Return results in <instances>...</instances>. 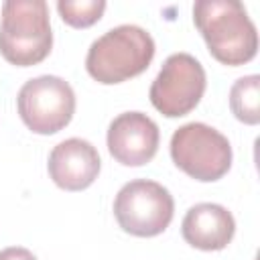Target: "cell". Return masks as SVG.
<instances>
[{
    "instance_id": "obj_10",
    "label": "cell",
    "mask_w": 260,
    "mask_h": 260,
    "mask_svg": "<svg viewBox=\"0 0 260 260\" xmlns=\"http://www.w3.org/2000/svg\"><path fill=\"white\" fill-rule=\"evenodd\" d=\"M181 234L189 246L203 252H217L232 242L236 219L219 203H197L185 213Z\"/></svg>"
},
{
    "instance_id": "obj_6",
    "label": "cell",
    "mask_w": 260,
    "mask_h": 260,
    "mask_svg": "<svg viewBox=\"0 0 260 260\" xmlns=\"http://www.w3.org/2000/svg\"><path fill=\"white\" fill-rule=\"evenodd\" d=\"M16 106L28 130L45 136L57 134L75 114V91L63 77L41 75L20 87Z\"/></svg>"
},
{
    "instance_id": "obj_12",
    "label": "cell",
    "mask_w": 260,
    "mask_h": 260,
    "mask_svg": "<svg viewBox=\"0 0 260 260\" xmlns=\"http://www.w3.org/2000/svg\"><path fill=\"white\" fill-rule=\"evenodd\" d=\"M57 10L63 18V22H67L73 28H87L91 24H95L104 10H106V2L104 0H59L57 2Z\"/></svg>"
},
{
    "instance_id": "obj_4",
    "label": "cell",
    "mask_w": 260,
    "mask_h": 260,
    "mask_svg": "<svg viewBox=\"0 0 260 260\" xmlns=\"http://www.w3.org/2000/svg\"><path fill=\"white\" fill-rule=\"evenodd\" d=\"M171 158L191 179L201 183L219 181L232 167L230 140L203 122H189L171 136Z\"/></svg>"
},
{
    "instance_id": "obj_2",
    "label": "cell",
    "mask_w": 260,
    "mask_h": 260,
    "mask_svg": "<svg viewBox=\"0 0 260 260\" xmlns=\"http://www.w3.org/2000/svg\"><path fill=\"white\" fill-rule=\"evenodd\" d=\"M154 51L156 47L150 32L136 24H120L89 45L85 69L98 83H122L146 71Z\"/></svg>"
},
{
    "instance_id": "obj_11",
    "label": "cell",
    "mask_w": 260,
    "mask_h": 260,
    "mask_svg": "<svg viewBox=\"0 0 260 260\" xmlns=\"http://www.w3.org/2000/svg\"><path fill=\"white\" fill-rule=\"evenodd\" d=\"M230 108L232 114L248 126L260 122V77L256 73L234 81L230 89Z\"/></svg>"
},
{
    "instance_id": "obj_13",
    "label": "cell",
    "mask_w": 260,
    "mask_h": 260,
    "mask_svg": "<svg viewBox=\"0 0 260 260\" xmlns=\"http://www.w3.org/2000/svg\"><path fill=\"white\" fill-rule=\"evenodd\" d=\"M0 260H37V256L22 246H10L0 250Z\"/></svg>"
},
{
    "instance_id": "obj_8",
    "label": "cell",
    "mask_w": 260,
    "mask_h": 260,
    "mask_svg": "<svg viewBox=\"0 0 260 260\" xmlns=\"http://www.w3.org/2000/svg\"><path fill=\"white\" fill-rule=\"evenodd\" d=\"M108 150L124 167H142L158 150L160 132L152 118L142 112H124L110 122Z\"/></svg>"
},
{
    "instance_id": "obj_3",
    "label": "cell",
    "mask_w": 260,
    "mask_h": 260,
    "mask_svg": "<svg viewBox=\"0 0 260 260\" xmlns=\"http://www.w3.org/2000/svg\"><path fill=\"white\" fill-rule=\"evenodd\" d=\"M53 47L49 6L45 0H8L2 4L0 53L16 67L47 59Z\"/></svg>"
},
{
    "instance_id": "obj_7",
    "label": "cell",
    "mask_w": 260,
    "mask_h": 260,
    "mask_svg": "<svg viewBox=\"0 0 260 260\" xmlns=\"http://www.w3.org/2000/svg\"><path fill=\"white\" fill-rule=\"evenodd\" d=\"M205 85L207 77L203 65L189 53H173L165 59L154 77L148 98L162 116L181 118L197 108Z\"/></svg>"
},
{
    "instance_id": "obj_1",
    "label": "cell",
    "mask_w": 260,
    "mask_h": 260,
    "mask_svg": "<svg viewBox=\"0 0 260 260\" xmlns=\"http://www.w3.org/2000/svg\"><path fill=\"white\" fill-rule=\"evenodd\" d=\"M193 22L215 61L238 67L258 53L256 24L238 0H197Z\"/></svg>"
},
{
    "instance_id": "obj_5",
    "label": "cell",
    "mask_w": 260,
    "mask_h": 260,
    "mask_svg": "<svg viewBox=\"0 0 260 260\" xmlns=\"http://www.w3.org/2000/svg\"><path fill=\"white\" fill-rule=\"evenodd\" d=\"M175 213V201L167 187L150 179L126 183L114 199V217L118 225L138 238L162 234Z\"/></svg>"
},
{
    "instance_id": "obj_9",
    "label": "cell",
    "mask_w": 260,
    "mask_h": 260,
    "mask_svg": "<svg viewBox=\"0 0 260 260\" xmlns=\"http://www.w3.org/2000/svg\"><path fill=\"white\" fill-rule=\"evenodd\" d=\"M49 175L65 191H83L100 175L102 160L98 148L83 138H67L49 154Z\"/></svg>"
}]
</instances>
